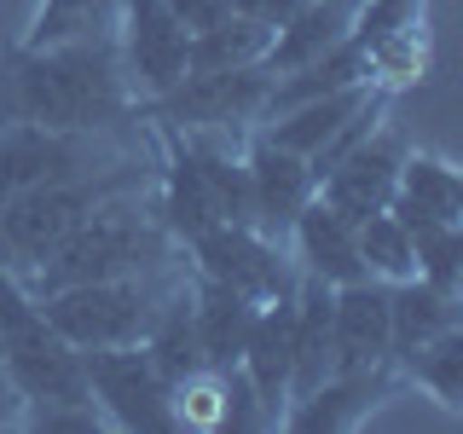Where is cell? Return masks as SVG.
<instances>
[{
    "label": "cell",
    "instance_id": "1",
    "mask_svg": "<svg viewBox=\"0 0 463 434\" xmlns=\"http://www.w3.org/2000/svg\"><path fill=\"white\" fill-rule=\"evenodd\" d=\"M0 122H35L64 134L139 122V99L128 87L116 35L64 41V47H18L0 52Z\"/></svg>",
    "mask_w": 463,
    "mask_h": 434
},
{
    "label": "cell",
    "instance_id": "2",
    "mask_svg": "<svg viewBox=\"0 0 463 434\" xmlns=\"http://www.w3.org/2000/svg\"><path fill=\"white\" fill-rule=\"evenodd\" d=\"M180 255H185L180 238L163 226L151 180H145V185L116 192L110 203H99L52 255H41L29 272H18V278L35 289V296H52V289L122 278V272H145V267H163V260H180Z\"/></svg>",
    "mask_w": 463,
    "mask_h": 434
},
{
    "label": "cell",
    "instance_id": "3",
    "mask_svg": "<svg viewBox=\"0 0 463 434\" xmlns=\"http://www.w3.org/2000/svg\"><path fill=\"white\" fill-rule=\"evenodd\" d=\"M185 278H192V260L180 255L145 272H122V278L52 289V296H41V313L76 354H87V347H134V342H151V330L163 325V313L174 307Z\"/></svg>",
    "mask_w": 463,
    "mask_h": 434
},
{
    "label": "cell",
    "instance_id": "4",
    "mask_svg": "<svg viewBox=\"0 0 463 434\" xmlns=\"http://www.w3.org/2000/svg\"><path fill=\"white\" fill-rule=\"evenodd\" d=\"M151 174H156L151 151H134V156H122V163L70 174V180L35 185V192L0 203V255H6L18 272H29L41 255H52L99 203H110L116 192H128V185H145Z\"/></svg>",
    "mask_w": 463,
    "mask_h": 434
},
{
    "label": "cell",
    "instance_id": "5",
    "mask_svg": "<svg viewBox=\"0 0 463 434\" xmlns=\"http://www.w3.org/2000/svg\"><path fill=\"white\" fill-rule=\"evenodd\" d=\"M0 347H6L12 388L24 400H87L81 354L47 325L41 296L18 278L6 255H0Z\"/></svg>",
    "mask_w": 463,
    "mask_h": 434
},
{
    "label": "cell",
    "instance_id": "6",
    "mask_svg": "<svg viewBox=\"0 0 463 434\" xmlns=\"http://www.w3.org/2000/svg\"><path fill=\"white\" fill-rule=\"evenodd\" d=\"M145 151V122L122 127H93V134H64V127H35V122H0V203L35 192V185L70 180V174L122 163Z\"/></svg>",
    "mask_w": 463,
    "mask_h": 434
},
{
    "label": "cell",
    "instance_id": "7",
    "mask_svg": "<svg viewBox=\"0 0 463 434\" xmlns=\"http://www.w3.org/2000/svg\"><path fill=\"white\" fill-rule=\"evenodd\" d=\"M267 99H272V76L260 64H243V70H185L168 93L145 99L139 122L185 127V134H232V139H243L260 116H267Z\"/></svg>",
    "mask_w": 463,
    "mask_h": 434
},
{
    "label": "cell",
    "instance_id": "8",
    "mask_svg": "<svg viewBox=\"0 0 463 434\" xmlns=\"http://www.w3.org/2000/svg\"><path fill=\"white\" fill-rule=\"evenodd\" d=\"M81 376L93 405L110 417L116 434H174V382L156 371L151 347H87Z\"/></svg>",
    "mask_w": 463,
    "mask_h": 434
},
{
    "label": "cell",
    "instance_id": "9",
    "mask_svg": "<svg viewBox=\"0 0 463 434\" xmlns=\"http://www.w3.org/2000/svg\"><path fill=\"white\" fill-rule=\"evenodd\" d=\"M185 260H192L197 278H214L226 289H238L243 301H272V296H289L296 289V260H289V243L284 238H267L260 226L250 221H221L209 231H197L185 243Z\"/></svg>",
    "mask_w": 463,
    "mask_h": 434
},
{
    "label": "cell",
    "instance_id": "10",
    "mask_svg": "<svg viewBox=\"0 0 463 434\" xmlns=\"http://www.w3.org/2000/svg\"><path fill=\"white\" fill-rule=\"evenodd\" d=\"M116 52H122L134 99L145 105V99L168 93L185 76L192 35H185V24L174 18L163 0H116Z\"/></svg>",
    "mask_w": 463,
    "mask_h": 434
},
{
    "label": "cell",
    "instance_id": "11",
    "mask_svg": "<svg viewBox=\"0 0 463 434\" xmlns=\"http://www.w3.org/2000/svg\"><path fill=\"white\" fill-rule=\"evenodd\" d=\"M405 134L394 122H376L365 139L354 145L347 156H336L325 174H318V197L330 203V209L342 214V221H365V214L388 209V197H394V180H400V163H405Z\"/></svg>",
    "mask_w": 463,
    "mask_h": 434
},
{
    "label": "cell",
    "instance_id": "12",
    "mask_svg": "<svg viewBox=\"0 0 463 434\" xmlns=\"http://www.w3.org/2000/svg\"><path fill=\"white\" fill-rule=\"evenodd\" d=\"M243 180H250V226H260L267 238H284L289 221L301 214V203L318 192L307 156L279 145L267 127L243 134Z\"/></svg>",
    "mask_w": 463,
    "mask_h": 434
},
{
    "label": "cell",
    "instance_id": "13",
    "mask_svg": "<svg viewBox=\"0 0 463 434\" xmlns=\"http://www.w3.org/2000/svg\"><path fill=\"white\" fill-rule=\"evenodd\" d=\"M394 336H388V284L354 278L330 296V371H388Z\"/></svg>",
    "mask_w": 463,
    "mask_h": 434
},
{
    "label": "cell",
    "instance_id": "14",
    "mask_svg": "<svg viewBox=\"0 0 463 434\" xmlns=\"http://www.w3.org/2000/svg\"><path fill=\"white\" fill-rule=\"evenodd\" d=\"M289 359H296V289L260 301L250 318V336H243V354H238V371L255 388L267 429H279L289 411Z\"/></svg>",
    "mask_w": 463,
    "mask_h": 434
},
{
    "label": "cell",
    "instance_id": "15",
    "mask_svg": "<svg viewBox=\"0 0 463 434\" xmlns=\"http://www.w3.org/2000/svg\"><path fill=\"white\" fill-rule=\"evenodd\" d=\"M400 388V371H330L313 394H301L284 411V434H347Z\"/></svg>",
    "mask_w": 463,
    "mask_h": 434
},
{
    "label": "cell",
    "instance_id": "16",
    "mask_svg": "<svg viewBox=\"0 0 463 434\" xmlns=\"http://www.w3.org/2000/svg\"><path fill=\"white\" fill-rule=\"evenodd\" d=\"M284 243H289L296 272H307V278H325V284H354V278H365L354 221H342V214L330 209L318 192L301 203V214H296V221H289V231H284Z\"/></svg>",
    "mask_w": 463,
    "mask_h": 434
},
{
    "label": "cell",
    "instance_id": "17",
    "mask_svg": "<svg viewBox=\"0 0 463 434\" xmlns=\"http://www.w3.org/2000/svg\"><path fill=\"white\" fill-rule=\"evenodd\" d=\"M388 209H394L405 226H463V174H458V163L440 156V151H423V145L405 151Z\"/></svg>",
    "mask_w": 463,
    "mask_h": 434
},
{
    "label": "cell",
    "instance_id": "18",
    "mask_svg": "<svg viewBox=\"0 0 463 434\" xmlns=\"http://www.w3.org/2000/svg\"><path fill=\"white\" fill-rule=\"evenodd\" d=\"M185 318H192V342H197L203 371H232L243 354V336H250L255 301H243L238 289L192 272V284H185Z\"/></svg>",
    "mask_w": 463,
    "mask_h": 434
},
{
    "label": "cell",
    "instance_id": "19",
    "mask_svg": "<svg viewBox=\"0 0 463 434\" xmlns=\"http://www.w3.org/2000/svg\"><path fill=\"white\" fill-rule=\"evenodd\" d=\"M371 99H394V93H383L376 81H354V87H336V93H318V99H301V105L272 110L267 122H255V127H267L279 145H289V151H301L313 163V156L342 134V122H354Z\"/></svg>",
    "mask_w": 463,
    "mask_h": 434
},
{
    "label": "cell",
    "instance_id": "20",
    "mask_svg": "<svg viewBox=\"0 0 463 434\" xmlns=\"http://www.w3.org/2000/svg\"><path fill=\"white\" fill-rule=\"evenodd\" d=\"M354 12H359V0H307L301 12H289V18L272 29V47H267V58H260V70L279 81V76H289V70L325 58L347 29H354Z\"/></svg>",
    "mask_w": 463,
    "mask_h": 434
},
{
    "label": "cell",
    "instance_id": "21",
    "mask_svg": "<svg viewBox=\"0 0 463 434\" xmlns=\"http://www.w3.org/2000/svg\"><path fill=\"white\" fill-rule=\"evenodd\" d=\"M463 325V296L434 289L423 278H400L388 284V336H394V359H405L411 347H423L429 336Z\"/></svg>",
    "mask_w": 463,
    "mask_h": 434
},
{
    "label": "cell",
    "instance_id": "22",
    "mask_svg": "<svg viewBox=\"0 0 463 434\" xmlns=\"http://www.w3.org/2000/svg\"><path fill=\"white\" fill-rule=\"evenodd\" d=\"M394 371H400V382L423 388L446 417H463V325L429 336L423 347H411L405 359H394Z\"/></svg>",
    "mask_w": 463,
    "mask_h": 434
},
{
    "label": "cell",
    "instance_id": "23",
    "mask_svg": "<svg viewBox=\"0 0 463 434\" xmlns=\"http://www.w3.org/2000/svg\"><path fill=\"white\" fill-rule=\"evenodd\" d=\"M116 35V0H35L18 47H64V41Z\"/></svg>",
    "mask_w": 463,
    "mask_h": 434
},
{
    "label": "cell",
    "instance_id": "24",
    "mask_svg": "<svg viewBox=\"0 0 463 434\" xmlns=\"http://www.w3.org/2000/svg\"><path fill=\"white\" fill-rule=\"evenodd\" d=\"M272 47V24H255L243 12L221 18L214 29L192 35V52H185V70H243V64H260Z\"/></svg>",
    "mask_w": 463,
    "mask_h": 434
},
{
    "label": "cell",
    "instance_id": "25",
    "mask_svg": "<svg viewBox=\"0 0 463 434\" xmlns=\"http://www.w3.org/2000/svg\"><path fill=\"white\" fill-rule=\"evenodd\" d=\"M359 238V260H365V278L376 284H400V278H417V250H411V231L394 209H376L354 226Z\"/></svg>",
    "mask_w": 463,
    "mask_h": 434
},
{
    "label": "cell",
    "instance_id": "26",
    "mask_svg": "<svg viewBox=\"0 0 463 434\" xmlns=\"http://www.w3.org/2000/svg\"><path fill=\"white\" fill-rule=\"evenodd\" d=\"M417 250V278L463 296V226H405Z\"/></svg>",
    "mask_w": 463,
    "mask_h": 434
},
{
    "label": "cell",
    "instance_id": "27",
    "mask_svg": "<svg viewBox=\"0 0 463 434\" xmlns=\"http://www.w3.org/2000/svg\"><path fill=\"white\" fill-rule=\"evenodd\" d=\"M163 6L185 24V35H203V29H214L221 18H232L226 0H163Z\"/></svg>",
    "mask_w": 463,
    "mask_h": 434
},
{
    "label": "cell",
    "instance_id": "28",
    "mask_svg": "<svg viewBox=\"0 0 463 434\" xmlns=\"http://www.w3.org/2000/svg\"><path fill=\"white\" fill-rule=\"evenodd\" d=\"M226 6L243 12V18H255V24H272V29H279L289 12H301L307 0H226Z\"/></svg>",
    "mask_w": 463,
    "mask_h": 434
},
{
    "label": "cell",
    "instance_id": "29",
    "mask_svg": "<svg viewBox=\"0 0 463 434\" xmlns=\"http://www.w3.org/2000/svg\"><path fill=\"white\" fill-rule=\"evenodd\" d=\"M18 411H24V400H6V394H0V429H18Z\"/></svg>",
    "mask_w": 463,
    "mask_h": 434
},
{
    "label": "cell",
    "instance_id": "30",
    "mask_svg": "<svg viewBox=\"0 0 463 434\" xmlns=\"http://www.w3.org/2000/svg\"><path fill=\"white\" fill-rule=\"evenodd\" d=\"M0 394H6V400H24L18 388H12V371H6V347H0Z\"/></svg>",
    "mask_w": 463,
    "mask_h": 434
}]
</instances>
